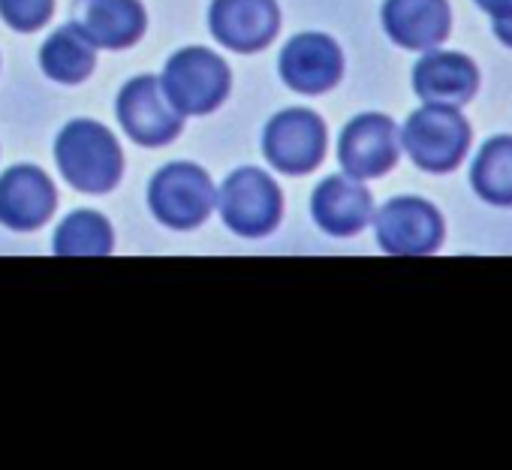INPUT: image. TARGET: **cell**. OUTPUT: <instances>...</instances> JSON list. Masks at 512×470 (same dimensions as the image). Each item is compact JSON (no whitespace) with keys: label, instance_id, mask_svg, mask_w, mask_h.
<instances>
[{"label":"cell","instance_id":"obj_13","mask_svg":"<svg viewBox=\"0 0 512 470\" xmlns=\"http://www.w3.org/2000/svg\"><path fill=\"white\" fill-rule=\"evenodd\" d=\"M413 94L422 103L464 109L479 94V67L464 52L428 49L413 67Z\"/></svg>","mask_w":512,"mask_h":470},{"label":"cell","instance_id":"obj_15","mask_svg":"<svg viewBox=\"0 0 512 470\" xmlns=\"http://www.w3.org/2000/svg\"><path fill=\"white\" fill-rule=\"evenodd\" d=\"M311 217L332 239H353L374 217V196L350 175H329L314 187Z\"/></svg>","mask_w":512,"mask_h":470},{"label":"cell","instance_id":"obj_2","mask_svg":"<svg viewBox=\"0 0 512 470\" xmlns=\"http://www.w3.org/2000/svg\"><path fill=\"white\" fill-rule=\"evenodd\" d=\"M473 145V127L455 106L422 103L401 127V151L416 169L431 175L455 172Z\"/></svg>","mask_w":512,"mask_h":470},{"label":"cell","instance_id":"obj_14","mask_svg":"<svg viewBox=\"0 0 512 470\" xmlns=\"http://www.w3.org/2000/svg\"><path fill=\"white\" fill-rule=\"evenodd\" d=\"M73 25L97 46L121 52L136 46L148 31L142 0H73Z\"/></svg>","mask_w":512,"mask_h":470},{"label":"cell","instance_id":"obj_4","mask_svg":"<svg viewBox=\"0 0 512 470\" xmlns=\"http://www.w3.org/2000/svg\"><path fill=\"white\" fill-rule=\"evenodd\" d=\"M160 85L169 97V103L187 118V115H211L223 106L232 88V73L226 61L205 49V46H187L178 49L160 76Z\"/></svg>","mask_w":512,"mask_h":470},{"label":"cell","instance_id":"obj_16","mask_svg":"<svg viewBox=\"0 0 512 470\" xmlns=\"http://www.w3.org/2000/svg\"><path fill=\"white\" fill-rule=\"evenodd\" d=\"M380 22L395 46L428 52L449 40L452 7L449 0H383Z\"/></svg>","mask_w":512,"mask_h":470},{"label":"cell","instance_id":"obj_3","mask_svg":"<svg viewBox=\"0 0 512 470\" xmlns=\"http://www.w3.org/2000/svg\"><path fill=\"white\" fill-rule=\"evenodd\" d=\"M214 205L220 208L226 229L241 239H266L284 217V193L278 181L256 166L235 169L220 184Z\"/></svg>","mask_w":512,"mask_h":470},{"label":"cell","instance_id":"obj_19","mask_svg":"<svg viewBox=\"0 0 512 470\" xmlns=\"http://www.w3.org/2000/svg\"><path fill=\"white\" fill-rule=\"evenodd\" d=\"M52 251L58 257H109L115 251L112 223L100 211L79 208L58 223Z\"/></svg>","mask_w":512,"mask_h":470},{"label":"cell","instance_id":"obj_1","mask_svg":"<svg viewBox=\"0 0 512 470\" xmlns=\"http://www.w3.org/2000/svg\"><path fill=\"white\" fill-rule=\"evenodd\" d=\"M55 160L70 187L94 196L115 190L124 175V151L115 133L91 118H76L58 133Z\"/></svg>","mask_w":512,"mask_h":470},{"label":"cell","instance_id":"obj_11","mask_svg":"<svg viewBox=\"0 0 512 470\" xmlns=\"http://www.w3.org/2000/svg\"><path fill=\"white\" fill-rule=\"evenodd\" d=\"M281 79L290 91L305 97L329 94L344 79V52L341 46L320 31L296 34L278 58Z\"/></svg>","mask_w":512,"mask_h":470},{"label":"cell","instance_id":"obj_20","mask_svg":"<svg viewBox=\"0 0 512 470\" xmlns=\"http://www.w3.org/2000/svg\"><path fill=\"white\" fill-rule=\"evenodd\" d=\"M55 0H0V19L19 34H34L52 22Z\"/></svg>","mask_w":512,"mask_h":470},{"label":"cell","instance_id":"obj_10","mask_svg":"<svg viewBox=\"0 0 512 470\" xmlns=\"http://www.w3.org/2000/svg\"><path fill=\"white\" fill-rule=\"evenodd\" d=\"M211 37L238 55L263 52L281 31L278 0H211Z\"/></svg>","mask_w":512,"mask_h":470},{"label":"cell","instance_id":"obj_9","mask_svg":"<svg viewBox=\"0 0 512 470\" xmlns=\"http://www.w3.org/2000/svg\"><path fill=\"white\" fill-rule=\"evenodd\" d=\"M401 160V127L380 112L356 115L338 139V163L356 181L383 178Z\"/></svg>","mask_w":512,"mask_h":470},{"label":"cell","instance_id":"obj_7","mask_svg":"<svg viewBox=\"0 0 512 470\" xmlns=\"http://www.w3.org/2000/svg\"><path fill=\"white\" fill-rule=\"evenodd\" d=\"M329 145L326 121L314 109H284L263 130V157L284 175H308L314 172Z\"/></svg>","mask_w":512,"mask_h":470},{"label":"cell","instance_id":"obj_12","mask_svg":"<svg viewBox=\"0 0 512 470\" xmlns=\"http://www.w3.org/2000/svg\"><path fill=\"white\" fill-rule=\"evenodd\" d=\"M58 190L52 178L31 163L10 166L0 175V223L13 232H34L52 220Z\"/></svg>","mask_w":512,"mask_h":470},{"label":"cell","instance_id":"obj_22","mask_svg":"<svg viewBox=\"0 0 512 470\" xmlns=\"http://www.w3.org/2000/svg\"><path fill=\"white\" fill-rule=\"evenodd\" d=\"M491 34H494L506 49H512V16H509V19H494V22H491Z\"/></svg>","mask_w":512,"mask_h":470},{"label":"cell","instance_id":"obj_5","mask_svg":"<svg viewBox=\"0 0 512 470\" xmlns=\"http://www.w3.org/2000/svg\"><path fill=\"white\" fill-rule=\"evenodd\" d=\"M374 239L392 257H431L443 248L446 223L434 202L422 196H395L374 208Z\"/></svg>","mask_w":512,"mask_h":470},{"label":"cell","instance_id":"obj_6","mask_svg":"<svg viewBox=\"0 0 512 470\" xmlns=\"http://www.w3.org/2000/svg\"><path fill=\"white\" fill-rule=\"evenodd\" d=\"M217 202V187L211 175L196 163H169L154 172L148 184V205L151 214L178 232L196 229L208 220Z\"/></svg>","mask_w":512,"mask_h":470},{"label":"cell","instance_id":"obj_21","mask_svg":"<svg viewBox=\"0 0 512 470\" xmlns=\"http://www.w3.org/2000/svg\"><path fill=\"white\" fill-rule=\"evenodd\" d=\"M473 4H476L485 16H491V22H494V19H509V16H512V0H473Z\"/></svg>","mask_w":512,"mask_h":470},{"label":"cell","instance_id":"obj_18","mask_svg":"<svg viewBox=\"0 0 512 470\" xmlns=\"http://www.w3.org/2000/svg\"><path fill=\"white\" fill-rule=\"evenodd\" d=\"M470 187L482 202L512 208V133H497L479 145L470 163Z\"/></svg>","mask_w":512,"mask_h":470},{"label":"cell","instance_id":"obj_17","mask_svg":"<svg viewBox=\"0 0 512 470\" xmlns=\"http://www.w3.org/2000/svg\"><path fill=\"white\" fill-rule=\"evenodd\" d=\"M40 67L58 85H82L97 67V46L73 22L61 25L40 49Z\"/></svg>","mask_w":512,"mask_h":470},{"label":"cell","instance_id":"obj_8","mask_svg":"<svg viewBox=\"0 0 512 470\" xmlns=\"http://www.w3.org/2000/svg\"><path fill=\"white\" fill-rule=\"evenodd\" d=\"M115 115L124 133L142 148H163L184 130V115L169 103L160 76L130 79L115 100Z\"/></svg>","mask_w":512,"mask_h":470}]
</instances>
